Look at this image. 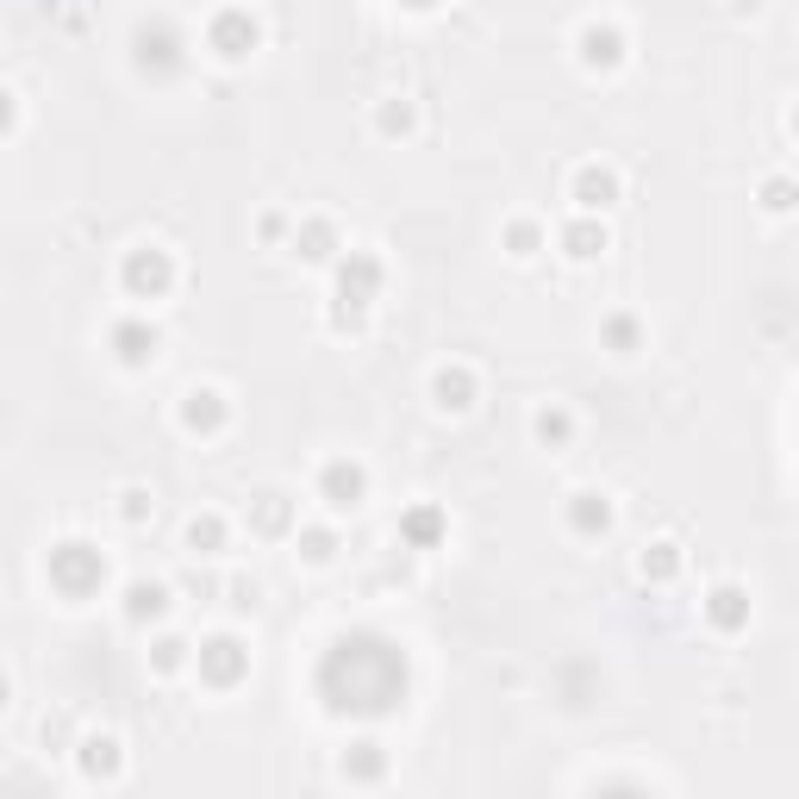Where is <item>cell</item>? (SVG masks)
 I'll list each match as a JSON object with an SVG mask.
<instances>
[{"label":"cell","instance_id":"2","mask_svg":"<svg viewBox=\"0 0 799 799\" xmlns=\"http://www.w3.org/2000/svg\"><path fill=\"white\" fill-rule=\"evenodd\" d=\"M200 681L207 687H237L244 681V668H251V656H244V644H237V637H225V631H219V637H207V644H200Z\"/></svg>","mask_w":799,"mask_h":799},{"label":"cell","instance_id":"20","mask_svg":"<svg viewBox=\"0 0 799 799\" xmlns=\"http://www.w3.org/2000/svg\"><path fill=\"white\" fill-rule=\"evenodd\" d=\"M332 244H337V237H332V225H325V219H312L307 232L293 237V251L307 256V263H325V256H332Z\"/></svg>","mask_w":799,"mask_h":799},{"label":"cell","instance_id":"25","mask_svg":"<svg viewBox=\"0 0 799 799\" xmlns=\"http://www.w3.org/2000/svg\"><path fill=\"white\" fill-rule=\"evenodd\" d=\"M300 550H307V563H332L337 537H332V531H300Z\"/></svg>","mask_w":799,"mask_h":799},{"label":"cell","instance_id":"33","mask_svg":"<svg viewBox=\"0 0 799 799\" xmlns=\"http://www.w3.org/2000/svg\"><path fill=\"white\" fill-rule=\"evenodd\" d=\"M794 132H799V107H794Z\"/></svg>","mask_w":799,"mask_h":799},{"label":"cell","instance_id":"10","mask_svg":"<svg viewBox=\"0 0 799 799\" xmlns=\"http://www.w3.org/2000/svg\"><path fill=\"white\" fill-rule=\"evenodd\" d=\"M706 619L719 624V631H743V624H750V600H743V587H712V593H706Z\"/></svg>","mask_w":799,"mask_h":799},{"label":"cell","instance_id":"31","mask_svg":"<svg viewBox=\"0 0 799 799\" xmlns=\"http://www.w3.org/2000/svg\"><path fill=\"white\" fill-rule=\"evenodd\" d=\"M412 125V107H381V132H407Z\"/></svg>","mask_w":799,"mask_h":799},{"label":"cell","instance_id":"28","mask_svg":"<svg viewBox=\"0 0 799 799\" xmlns=\"http://www.w3.org/2000/svg\"><path fill=\"white\" fill-rule=\"evenodd\" d=\"M144 512H151V493H144V488H125V493H119V519H132V525H137Z\"/></svg>","mask_w":799,"mask_h":799},{"label":"cell","instance_id":"17","mask_svg":"<svg viewBox=\"0 0 799 799\" xmlns=\"http://www.w3.org/2000/svg\"><path fill=\"white\" fill-rule=\"evenodd\" d=\"M251 525L263 531V537H281V531L293 525V507L281 500V493H256V512H251Z\"/></svg>","mask_w":799,"mask_h":799},{"label":"cell","instance_id":"26","mask_svg":"<svg viewBox=\"0 0 799 799\" xmlns=\"http://www.w3.org/2000/svg\"><path fill=\"white\" fill-rule=\"evenodd\" d=\"M794 200H799V195H794V181H780V176H775V181H762V207H768V213H787Z\"/></svg>","mask_w":799,"mask_h":799},{"label":"cell","instance_id":"27","mask_svg":"<svg viewBox=\"0 0 799 799\" xmlns=\"http://www.w3.org/2000/svg\"><path fill=\"white\" fill-rule=\"evenodd\" d=\"M507 244H512V256H537L544 232H537V225H512V232H507Z\"/></svg>","mask_w":799,"mask_h":799},{"label":"cell","instance_id":"30","mask_svg":"<svg viewBox=\"0 0 799 799\" xmlns=\"http://www.w3.org/2000/svg\"><path fill=\"white\" fill-rule=\"evenodd\" d=\"M606 337H612L619 351H631V344H637V319H612V325H606Z\"/></svg>","mask_w":799,"mask_h":799},{"label":"cell","instance_id":"16","mask_svg":"<svg viewBox=\"0 0 799 799\" xmlns=\"http://www.w3.org/2000/svg\"><path fill=\"white\" fill-rule=\"evenodd\" d=\"M137 63H144V69H176V32H169V25H156V38L151 32H137Z\"/></svg>","mask_w":799,"mask_h":799},{"label":"cell","instance_id":"5","mask_svg":"<svg viewBox=\"0 0 799 799\" xmlns=\"http://www.w3.org/2000/svg\"><path fill=\"white\" fill-rule=\"evenodd\" d=\"M207 38H213V51L225 63H237V57H251V51H256V20L232 7V13H219V20H213V32H207Z\"/></svg>","mask_w":799,"mask_h":799},{"label":"cell","instance_id":"4","mask_svg":"<svg viewBox=\"0 0 799 799\" xmlns=\"http://www.w3.org/2000/svg\"><path fill=\"white\" fill-rule=\"evenodd\" d=\"M319 493H325V507L332 512H351L363 493H369V475L356 463H325V475H319Z\"/></svg>","mask_w":799,"mask_h":799},{"label":"cell","instance_id":"11","mask_svg":"<svg viewBox=\"0 0 799 799\" xmlns=\"http://www.w3.org/2000/svg\"><path fill=\"white\" fill-rule=\"evenodd\" d=\"M76 762L88 780H113L119 775V737H81Z\"/></svg>","mask_w":799,"mask_h":799},{"label":"cell","instance_id":"18","mask_svg":"<svg viewBox=\"0 0 799 799\" xmlns=\"http://www.w3.org/2000/svg\"><path fill=\"white\" fill-rule=\"evenodd\" d=\"M563 244H568V256H575V263H587V256L606 251V225H593V219H575V225L563 232Z\"/></svg>","mask_w":799,"mask_h":799},{"label":"cell","instance_id":"9","mask_svg":"<svg viewBox=\"0 0 799 799\" xmlns=\"http://www.w3.org/2000/svg\"><path fill=\"white\" fill-rule=\"evenodd\" d=\"M156 344H163V337H156V325H144V319H125V325H119L113 332V351H119V363H151L156 356Z\"/></svg>","mask_w":799,"mask_h":799},{"label":"cell","instance_id":"12","mask_svg":"<svg viewBox=\"0 0 799 799\" xmlns=\"http://www.w3.org/2000/svg\"><path fill=\"white\" fill-rule=\"evenodd\" d=\"M169 612V587L163 581H132L125 587V619L144 624V619H163Z\"/></svg>","mask_w":799,"mask_h":799},{"label":"cell","instance_id":"32","mask_svg":"<svg viewBox=\"0 0 799 799\" xmlns=\"http://www.w3.org/2000/svg\"><path fill=\"white\" fill-rule=\"evenodd\" d=\"M232 606H237V612H251V606H256V587L251 581H232Z\"/></svg>","mask_w":799,"mask_h":799},{"label":"cell","instance_id":"13","mask_svg":"<svg viewBox=\"0 0 799 799\" xmlns=\"http://www.w3.org/2000/svg\"><path fill=\"white\" fill-rule=\"evenodd\" d=\"M619 57H624V38L612 32V25H587L581 32V63L587 69H612Z\"/></svg>","mask_w":799,"mask_h":799},{"label":"cell","instance_id":"21","mask_svg":"<svg viewBox=\"0 0 799 799\" xmlns=\"http://www.w3.org/2000/svg\"><path fill=\"white\" fill-rule=\"evenodd\" d=\"M644 575L650 581H675V575H681V550L675 544H650L644 550Z\"/></svg>","mask_w":799,"mask_h":799},{"label":"cell","instance_id":"24","mask_svg":"<svg viewBox=\"0 0 799 799\" xmlns=\"http://www.w3.org/2000/svg\"><path fill=\"white\" fill-rule=\"evenodd\" d=\"M537 437H544V444H568V412L563 407H544V412H537Z\"/></svg>","mask_w":799,"mask_h":799},{"label":"cell","instance_id":"8","mask_svg":"<svg viewBox=\"0 0 799 799\" xmlns=\"http://www.w3.org/2000/svg\"><path fill=\"white\" fill-rule=\"evenodd\" d=\"M181 425L188 431H219L225 425V393L219 388H188L181 393Z\"/></svg>","mask_w":799,"mask_h":799},{"label":"cell","instance_id":"14","mask_svg":"<svg viewBox=\"0 0 799 799\" xmlns=\"http://www.w3.org/2000/svg\"><path fill=\"white\" fill-rule=\"evenodd\" d=\"M431 393H437V407L463 412L468 400H475V375H468V369H437V375H431Z\"/></svg>","mask_w":799,"mask_h":799},{"label":"cell","instance_id":"22","mask_svg":"<svg viewBox=\"0 0 799 799\" xmlns=\"http://www.w3.org/2000/svg\"><path fill=\"white\" fill-rule=\"evenodd\" d=\"M219 544H225V525H219L213 512H207V519H195V525H188V550H195V556H213Z\"/></svg>","mask_w":799,"mask_h":799},{"label":"cell","instance_id":"1","mask_svg":"<svg viewBox=\"0 0 799 799\" xmlns=\"http://www.w3.org/2000/svg\"><path fill=\"white\" fill-rule=\"evenodd\" d=\"M107 581V556L95 544H57L51 550V587L63 593H95Z\"/></svg>","mask_w":799,"mask_h":799},{"label":"cell","instance_id":"29","mask_svg":"<svg viewBox=\"0 0 799 799\" xmlns=\"http://www.w3.org/2000/svg\"><path fill=\"white\" fill-rule=\"evenodd\" d=\"M437 525H444L437 512H412V519H407V531L419 537V544H431V537H437Z\"/></svg>","mask_w":799,"mask_h":799},{"label":"cell","instance_id":"19","mask_svg":"<svg viewBox=\"0 0 799 799\" xmlns=\"http://www.w3.org/2000/svg\"><path fill=\"white\" fill-rule=\"evenodd\" d=\"M381 768H388V756H381L375 743H356L351 756H344V775L351 780H381Z\"/></svg>","mask_w":799,"mask_h":799},{"label":"cell","instance_id":"7","mask_svg":"<svg viewBox=\"0 0 799 799\" xmlns=\"http://www.w3.org/2000/svg\"><path fill=\"white\" fill-rule=\"evenodd\" d=\"M612 200H619V176H612V169H593V163L575 169V207H581V213H606Z\"/></svg>","mask_w":799,"mask_h":799},{"label":"cell","instance_id":"15","mask_svg":"<svg viewBox=\"0 0 799 799\" xmlns=\"http://www.w3.org/2000/svg\"><path fill=\"white\" fill-rule=\"evenodd\" d=\"M568 525L581 531V537H593V531L612 525V507H606L600 493H575V500H568Z\"/></svg>","mask_w":799,"mask_h":799},{"label":"cell","instance_id":"23","mask_svg":"<svg viewBox=\"0 0 799 799\" xmlns=\"http://www.w3.org/2000/svg\"><path fill=\"white\" fill-rule=\"evenodd\" d=\"M151 663H156V675H176V668L188 663V644H181V637H156V644H151Z\"/></svg>","mask_w":799,"mask_h":799},{"label":"cell","instance_id":"6","mask_svg":"<svg viewBox=\"0 0 799 799\" xmlns=\"http://www.w3.org/2000/svg\"><path fill=\"white\" fill-rule=\"evenodd\" d=\"M375 288H381V263H375L369 251H351V256H344V269H337V293L356 300V307H369Z\"/></svg>","mask_w":799,"mask_h":799},{"label":"cell","instance_id":"3","mask_svg":"<svg viewBox=\"0 0 799 799\" xmlns=\"http://www.w3.org/2000/svg\"><path fill=\"white\" fill-rule=\"evenodd\" d=\"M169 281H176L169 251H132L125 256V288H132V300H163Z\"/></svg>","mask_w":799,"mask_h":799}]
</instances>
